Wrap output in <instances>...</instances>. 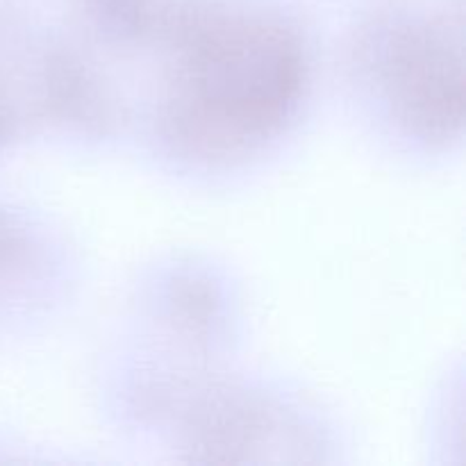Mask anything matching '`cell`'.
<instances>
[{"label":"cell","mask_w":466,"mask_h":466,"mask_svg":"<svg viewBox=\"0 0 466 466\" xmlns=\"http://www.w3.org/2000/svg\"><path fill=\"white\" fill-rule=\"evenodd\" d=\"M177 55L162 132L185 157L230 162L280 135L308 85V55L285 23L185 12L168 25Z\"/></svg>","instance_id":"6da1fadb"},{"label":"cell","mask_w":466,"mask_h":466,"mask_svg":"<svg viewBox=\"0 0 466 466\" xmlns=\"http://www.w3.org/2000/svg\"><path fill=\"white\" fill-rule=\"evenodd\" d=\"M378 82L394 116L423 141H449L464 118V71L460 39L444 30L396 27L369 46Z\"/></svg>","instance_id":"7a4b0ae2"},{"label":"cell","mask_w":466,"mask_h":466,"mask_svg":"<svg viewBox=\"0 0 466 466\" xmlns=\"http://www.w3.org/2000/svg\"><path fill=\"white\" fill-rule=\"evenodd\" d=\"M41 91V103L57 121H66L85 132H105L112 123V107L105 100L103 89L71 55L55 53L46 59Z\"/></svg>","instance_id":"3957f363"},{"label":"cell","mask_w":466,"mask_h":466,"mask_svg":"<svg viewBox=\"0 0 466 466\" xmlns=\"http://www.w3.org/2000/svg\"><path fill=\"white\" fill-rule=\"evenodd\" d=\"M91 12L116 41H135L150 27L148 0H91Z\"/></svg>","instance_id":"277c9868"},{"label":"cell","mask_w":466,"mask_h":466,"mask_svg":"<svg viewBox=\"0 0 466 466\" xmlns=\"http://www.w3.org/2000/svg\"><path fill=\"white\" fill-rule=\"evenodd\" d=\"M27 255V239L21 228L14 226L9 218L0 217V276L16 267Z\"/></svg>","instance_id":"5b68a950"},{"label":"cell","mask_w":466,"mask_h":466,"mask_svg":"<svg viewBox=\"0 0 466 466\" xmlns=\"http://www.w3.org/2000/svg\"><path fill=\"white\" fill-rule=\"evenodd\" d=\"M16 112H14L12 103H9V98L0 89V148L7 146L16 137Z\"/></svg>","instance_id":"8992f818"}]
</instances>
